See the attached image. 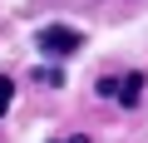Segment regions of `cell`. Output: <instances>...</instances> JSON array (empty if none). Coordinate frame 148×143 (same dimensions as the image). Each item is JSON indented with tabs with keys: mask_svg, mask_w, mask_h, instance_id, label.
<instances>
[{
	"mask_svg": "<svg viewBox=\"0 0 148 143\" xmlns=\"http://www.w3.org/2000/svg\"><path fill=\"white\" fill-rule=\"evenodd\" d=\"M40 49L54 54V59H69L74 49H84V35L69 30V25H45V30H40Z\"/></svg>",
	"mask_w": 148,
	"mask_h": 143,
	"instance_id": "cell-1",
	"label": "cell"
},
{
	"mask_svg": "<svg viewBox=\"0 0 148 143\" xmlns=\"http://www.w3.org/2000/svg\"><path fill=\"white\" fill-rule=\"evenodd\" d=\"M99 94L114 99V104H123V109H133L143 99V74L133 69V74H123V79H99Z\"/></svg>",
	"mask_w": 148,
	"mask_h": 143,
	"instance_id": "cell-2",
	"label": "cell"
},
{
	"mask_svg": "<svg viewBox=\"0 0 148 143\" xmlns=\"http://www.w3.org/2000/svg\"><path fill=\"white\" fill-rule=\"evenodd\" d=\"M10 104H15V84H10V79H0V118H5Z\"/></svg>",
	"mask_w": 148,
	"mask_h": 143,
	"instance_id": "cell-3",
	"label": "cell"
},
{
	"mask_svg": "<svg viewBox=\"0 0 148 143\" xmlns=\"http://www.w3.org/2000/svg\"><path fill=\"white\" fill-rule=\"evenodd\" d=\"M54 143H89V138H84V133H74V138H54Z\"/></svg>",
	"mask_w": 148,
	"mask_h": 143,
	"instance_id": "cell-4",
	"label": "cell"
}]
</instances>
